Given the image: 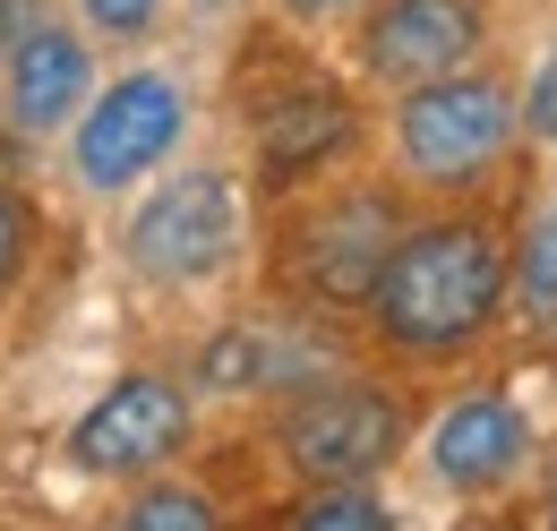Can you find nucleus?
I'll use <instances>...</instances> for the list:
<instances>
[{
    "label": "nucleus",
    "mask_w": 557,
    "mask_h": 531,
    "mask_svg": "<svg viewBox=\"0 0 557 531\" xmlns=\"http://www.w3.org/2000/svg\"><path fill=\"white\" fill-rule=\"evenodd\" d=\"M258 181L223 155H172L163 172H146L129 198L112 206V266L146 300H207L223 283H240L258 258Z\"/></svg>",
    "instance_id": "obj_1"
},
{
    "label": "nucleus",
    "mask_w": 557,
    "mask_h": 531,
    "mask_svg": "<svg viewBox=\"0 0 557 531\" xmlns=\"http://www.w3.org/2000/svg\"><path fill=\"white\" fill-rule=\"evenodd\" d=\"M360 318L395 360H463L506 318V232L463 206L404 214L395 249L360 292Z\"/></svg>",
    "instance_id": "obj_2"
},
{
    "label": "nucleus",
    "mask_w": 557,
    "mask_h": 531,
    "mask_svg": "<svg viewBox=\"0 0 557 531\" xmlns=\"http://www.w3.org/2000/svg\"><path fill=\"white\" fill-rule=\"evenodd\" d=\"M198 137V77L181 61H154V52H129V61H103L95 95L70 112V129L52 137V172L77 206L112 214V206L138 189L146 172H163L181 146Z\"/></svg>",
    "instance_id": "obj_3"
},
{
    "label": "nucleus",
    "mask_w": 557,
    "mask_h": 531,
    "mask_svg": "<svg viewBox=\"0 0 557 531\" xmlns=\"http://www.w3.org/2000/svg\"><path fill=\"white\" fill-rule=\"evenodd\" d=\"M515 155V77L497 61L446 69V77H420L386 95V121H377V163L386 181L420 206H455L488 189Z\"/></svg>",
    "instance_id": "obj_4"
},
{
    "label": "nucleus",
    "mask_w": 557,
    "mask_h": 531,
    "mask_svg": "<svg viewBox=\"0 0 557 531\" xmlns=\"http://www.w3.org/2000/svg\"><path fill=\"white\" fill-rule=\"evenodd\" d=\"M404 206L412 198H404L386 172H344V181L309 189L275 232L283 300L309 309V318H351L360 292H369V274H377V258H386L395 232H404Z\"/></svg>",
    "instance_id": "obj_5"
},
{
    "label": "nucleus",
    "mask_w": 557,
    "mask_h": 531,
    "mask_svg": "<svg viewBox=\"0 0 557 531\" xmlns=\"http://www.w3.org/2000/svg\"><path fill=\"white\" fill-rule=\"evenodd\" d=\"M267 429H275V464L292 480H386L412 446L404 395L377 378H351V369H326L283 403H267Z\"/></svg>",
    "instance_id": "obj_6"
},
{
    "label": "nucleus",
    "mask_w": 557,
    "mask_h": 531,
    "mask_svg": "<svg viewBox=\"0 0 557 531\" xmlns=\"http://www.w3.org/2000/svg\"><path fill=\"white\" fill-rule=\"evenodd\" d=\"M404 455H412L420 489H437L455 506H488V497H515L549 446H541V420L515 386H455L412 429Z\"/></svg>",
    "instance_id": "obj_7"
},
{
    "label": "nucleus",
    "mask_w": 557,
    "mask_h": 531,
    "mask_svg": "<svg viewBox=\"0 0 557 531\" xmlns=\"http://www.w3.org/2000/svg\"><path fill=\"white\" fill-rule=\"evenodd\" d=\"M198 411H207V403L189 395L181 369H121V378L70 420L61 464H70L77 480H103V489L146 480V471L181 464V455L198 446Z\"/></svg>",
    "instance_id": "obj_8"
},
{
    "label": "nucleus",
    "mask_w": 557,
    "mask_h": 531,
    "mask_svg": "<svg viewBox=\"0 0 557 531\" xmlns=\"http://www.w3.org/2000/svg\"><path fill=\"white\" fill-rule=\"evenodd\" d=\"M344 35H351V69L377 95H395V86H420V77L488 61L497 9L488 0H369Z\"/></svg>",
    "instance_id": "obj_9"
},
{
    "label": "nucleus",
    "mask_w": 557,
    "mask_h": 531,
    "mask_svg": "<svg viewBox=\"0 0 557 531\" xmlns=\"http://www.w3.org/2000/svg\"><path fill=\"white\" fill-rule=\"evenodd\" d=\"M326 369H344V351H326L318 343V318L309 309H258V318H223V326L189 351V395L198 403H283L292 386H309V378H326Z\"/></svg>",
    "instance_id": "obj_10"
},
{
    "label": "nucleus",
    "mask_w": 557,
    "mask_h": 531,
    "mask_svg": "<svg viewBox=\"0 0 557 531\" xmlns=\"http://www.w3.org/2000/svg\"><path fill=\"white\" fill-rule=\"evenodd\" d=\"M103 52L70 26V9H44L9 52H0V129L26 137V146H52L70 129V112L95 95Z\"/></svg>",
    "instance_id": "obj_11"
},
{
    "label": "nucleus",
    "mask_w": 557,
    "mask_h": 531,
    "mask_svg": "<svg viewBox=\"0 0 557 531\" xmlns=\"http://www.w3.org/2000/svg\"><path fill=\"white\" fill-rule=\"evenodd\" d=\"M506 318L557 343V163H541V189L523 198V223L506 240Z\"/></svg>",
    "instance_id": "obj_12"
},
{
    "label": "nucleus",
    "mask_w": 557,
    "mask_h": 531,
    "mask_svg": "<svg viewBox=\"0 0 557 531\" xmlns=\"http://www.w3.org/2000/svg\"><path fill=\"white\" fill-rule=\"evenodd\" d=\"M103 531H223V506H214L207 480L163 464V471H146V480H121Z\"/></svg>",
    "instance_id": "obj_13"
},
{
    "label": "nucleus",
    "mask_w": 557,
    "mask_h": 531,
    "mask_svg": "<svg viewBox=\"0 0 557 531\" xmlns=\"http://www.w3.org/2000/svg\"><path fill=\"white\" fill-rule=\"evenodd\" d=\"M351 112L335 86H300V95H283V112H267V129H258V146H267V163H318V155H344L351 146Z\"/></svg>",
    "instance_id": "obj_14"
},
{
    "label": "nucleus",
    "mask_w": 557,
    "mask_h": 531,
    "mask_svg": "<svg viewBox=\"0 0 557 531\" xmlns=\"http://www.w3.org/2000/svg\"><path fill=\"white\" fill-rule=\"evenodd\" d=\"M283 531H404V515L377 480H300Z\"/></svg>",
    "instance_id": "obj_15"
},
{
    "label": "nucleus",
    "mask_w": 557,
    "mask_h": 531,
    "mask_svg": "<svg viewBox=\"0 0 557 531\" xmlns=\"http://www.w3.org/2000/svg\"><path fill=\"white\" fill-rule=\"evenodd\" d=\"M70 26L103 52V61H129V52H154L172 35V0H61Z\"/></svg>",
    "instance_id": "obj_16"
},
{
    "label": "nucleus",
    "mask_w": 557,
    "mask_h": 531,
    "mask_svg": "<svg viewBox=\"0 0 557 531\" xmlns=\"http://www.w3.org/2000/svg\"><path fill=\"white\" fill-rule=\"evenodd\" d=\"M506 77H515V146L557 163V26L532 44V61L506 69Z\"/></svg>",
    "instance_id": "obj_17"
},
{
    "label": "nucleus",
    "mask_w": 557,
    "mask_h": 531,
    "mask_svg": "<svg viewBox=\"0 0 557 531\" xmlns=\"http://www.w3.org/2000/svg\"><path fill=\"white\" fill-rule=\"evenodd\" d=\"M258 9H267V26H283V35H300V44H326V35H344V26L369 9V0H258Z\"/></svg>",
    "instance_id": "obj_18"
},
{
    "label": "nucleus",
    "mask_w": 557,
    "mask_h": 531,
    "mask_svg": "<svg viewBox=\"0 0 557 531\" xmlns=\"http://www.w3.org/2000/svg\"><path fill=\"white\" fill-rule=\"evenodd\" d=\"M26 266H35V206L0 181V300L26 283Z\"/></svg>",
    "instance_id": "obj_19"
},
{
    "label": "nucleus",
    "mask_w": 557,
    "mask_h": 531,
    "mask_svg": "<svg viewBox=\"0 0 557 531\" xmlns=\"http://www.w3.org/2000/svg\"><path fill=\"white\" fill-rule=\"evenodd\" d=\"M44 9H61V0H0V52H9V44H17V35L44 17Z\"/></svg>",
    "instance_id": "obj_20"
},
{
    "label": "nucleus",
    "mask_w": 557,
    "mask_h": 531,
    "mask_svg": "<svg viewBox=\"0 0 557 531\" xmlns=\"http://www.w3.org/2000/svg\"><path fill=\"white\" fill-rule=\"evenodd\" d=\"M541 506H549V531H557V455H541Z\"/></svg>",
    "instance_id": "obj_21"
},
{
    "label": "nucleus",
    "mask_w": 557,
    "mask_h": 531,
    "mask_svg": "<svg viewBox=\"0 0 557 531\" xmlns=\"http://www.w3.org/2000/svg\"><path fill=\"white\" fill-rule=\"evenodd\" d=\"M172 9H232V0H172Z\"/></svg>",
    "instance_id": "obj_22"
},
{
    "label": "nucleus",
    "mask_w": 557,
    "mask_h": 531,
    "mask_svg": "<svg viewBox=\"0 0 557 531\" xmlns=\"http://www.w3.org/2000/svg\"><path fill=\"white\" fill-rule=\"evenodd\" d=\"M488 531H523V523H488Z\"/></svg>",
    "instance_id": "obj_23"
}]
</instances>
